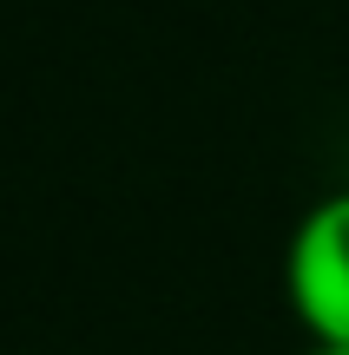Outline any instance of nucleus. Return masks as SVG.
<instances>
[{
    "mask_svg": "<svg viewBox=\"0 0 349 355\" xmlns=\"http://www.w3.org/2000/svg\"><path fill=\"white\" fill-rule=\"evenodd\" d=\"M303 355H349V349H323V343H310V349H303Z\"/></svg>",
    "mask_w": 349,
    "mask_h": 355,
    "instance_id": "2",
    "label": "nucleus"
},
{
    "mask_svg": "<svg viewBox=\"0 0 349 355\" xmlns=\"http://www.w3.org/2000/svg\"><path fill=\"white\" fill-rule=\"evenodd\" d=\"M284 309L323 349H349V184L323 191L290 224L284 243Z\"/></svg>",
    "mask_w": 349,
    "mask_h": 355,
    "instance_id": "1",
    "label": "nucleus"
}]
</instances>
